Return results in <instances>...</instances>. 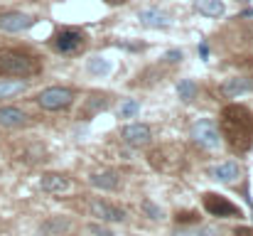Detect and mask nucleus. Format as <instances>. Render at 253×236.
I'll return each instance as SVG.
<instances>
[{"mask_svg": "<svg viewBox=\"0 0 253 236\" xmlns=\"http://www.w3.org/2000/svg\"><path fill=\"white\" fill-rule=\"evenodd\" d=\"M72 219H67V217H52V219H47L42 227H40V234L42 236H64L72 232Z\"/></svg>", "mask_w": 253, "mask_h": 236, "instance_id": "4468645a", "label": "nucleus"}, {"mask_svg": "<svg viewBox=\"0 0 253 236\" xmlns=\"http://www.w3.org/2000/svg\"><path fill=\"white\" fill-rule=\"evenodd\" d=\"M82 45H84V37H82L79 30H62V32H57L54 40H52V47H54L57 52H62V54L79 52Z\"/></svg>", "mask_w": 253, "mask_h": 236, "instance_id": "423d86ee", "label": "nucleus"}, {"mask_svg": "<svg viewBox=\"0 0 253 236\" xmlns=\"http://www.w3.org/2000/svg\"><path fill=\"white\" fill-rule=\"evenodd\" d=\"M140 22L143 25H148V27H168L169 22V15L165 10H158V7H145V10H140Z\"/></svg>", "mask_w": 253, "mask_h": 236, "instance_id": "2eb2a0df", "label": "nucleus"}, {"mask_svg": "<svg viewBox=\"0 0 253 236\" xmlns=\"http://www.w3.org/2000/svg\"><path fill=\"white\" fill-rule=\"evenodd\" d=\"M20 91H25L22 81H0V98H10V96H15Z\"/></svg>", "mask_w": 253, "mask_h": 236, "instance_id": "6ab92c4d", "label": "nucleus"}, {"mask_svg": "<svg viewBox=\"0 0 253 236\" xmlns=\"http://www.w3.org/2000/svg\"><path fill=\"white\" fill-rule=\"evenodd\" d=\"M86 67H88V72H91L93 77H106V74L111 72V62L103 59V57H91Z\"/></svg>", "mask_w": 253, "mask_h": 236, "instance_id": "a211bd4d", "label": "nucleus"}, {"mask_svg": "<svg viewBox=\"0 0 253 236\" xmlns=\"http://www.w3.org/2000/svg\"><path fill=\"white\" fill-rule=\"evenodd\" d=\"M192 136H194V141H197L199 145H204V148H209V150L219 148V143H221L219 128H216V123L209 121V118L197 121V123L192 126Z\"/></svg>", "mask_w": 253, "mask_h": 236, "instance_id": "39448f33", "label": "nucleus"}, {"mask_svg": "<svg viewBox=\"0 0 253 236\" xmlns=\"http://www.w3.org/2000/svg\"><path fill=\"white\" fill-rule=\"evenodd\" d=\"M150 136H153V133H150V128H148L145 123H130V126L123 128V141H126L128 145H133V148L150 143Z\"/></svg>", "mask_w": 253, "mask_h": 236, "instance_id": "1a4fd4ad", "label": "nucleus"}, {"mask_svg": "<svg viewBox=\"0 0 253 236\" xmlns=\"http://www.w3.org/2000/svg\"><path fill=\"white\" fill-rule=\"evenodd\" d=\"M88 232L96 236H116L113 232H108V229H103V227H98V224H88Z\"/></svg>", "mask_w": 253, "mask_h": 236, "instance_id": "b1692460", "label": "nucleus"}, {"mask_svg": "<svg viewBox=\"0 0 253 236\" xmlns=\"http://www.w3.org/2000/svg\"><path fill=\"white\" fill-rule=\"evenodd\" d=\"M143 209H145V214H153V219H160V217H163V212H160L153 202H145V204H143Z\"/></svg>", "mask_w": 253, "mask_h": 236, "instance_id": "5701e85b", "label": "nucleus"}, {"mask_svg": "<svg viewBox=\"0 0 253 236\" xmlns=\"http://www.w3.org/2000/svg\"><path fill=\"white\" fill-rule=\"evenodd\" d=\"M202 204H204V209L211 214V217H241V209L234 204V202H229L226 197H221V194H216V192H207L204 197H202Z\"/></svg>", "mask_w": 253, "mask_h": 236, "instance_id": "20e7f679", "label": "nucleus"}, {"mask_svg": "<svg viewBox=\"0 0 253 236\" xmlns=\"http://www.w3.org/2000/svg\"><path fill=\"white\" fill-rule=\"evenodd\" d=\"M35 25V17L27 12H2L0 15V30L2 32H22Z\"/></svg>", "mask_w": 253, "mask_h": 236, "instance_id": "6e6552de", "label": "nucleus"}, {"mask_svg": "<svg viewBox=\"0 0 253 236\" xmlns=\"http://www.w3.org/2000/svg\"><path fill=\"white\" fill-rule=\"evenodd\" d=\"M138 101H133V98H128V101H123L121 103V108H118V116L121 118H135L138 116Z\"/></svg>", "mask_w": 253, "mask_h": 236, "instance_id": "412c9836", "label": "nucleus"}, {"mask_svg": "<svg viewBox=\"0 0 253 236\" xmlns=\"http://www.w3.org/2000/svg\"><path fill=\"white\" fill-rule=\"evenodd\" d=\"M91 214L98 219V222H113V224H118V222H126V212L121 209V207H116V204H111V202H103V199H93L91 202Z\"/></svg>", "mask_w": 253, "mask_h": 236, "instance_id": "0eeeda50", "label": "nucleus"}, {"mask_svg": "<svg viewBox=\"0 0 253 236\" xmlns=\"http://www.w3.org/2000/svg\"><path fill=\"white\" fill-rule=\"evenodd\" d=\"M211 175H214V180H219V182H236V180L241 177V165H239L236 160H224V162H219V165L211 170Z\"/></svg>", "mask_w": 253, "mask_h": 236, "instance_id": "ddd939ff", "label": "nucleus"}, {"mask_svg": "<svg viewBox=\"0 0 253 236\" xmlns=\"http://www.w3.org/2000/svg\"><path fill=\"white\" fill-rule=\"evenodd\" d=\"M40 185H42L44 192H52V194H64V192L72 189V180L64 177V175H57V172L42 175V182H40Z\"/></svg>", "mask_w": 253, "mask_h": 236, "instance_id": "9b49d317", "label": "nucleus"}, {"mask_svg": "<svg viewBox=\"0 0 253 236\" xmlns=\"http://www.w3.org/2000/svg\"><path fill=\"white\" fill-rule=\"evenodd\" d=\"M236 236H253V229H249V227H241V229H236Z\"/></svg>", "mask_w": 253, "mask_h": 236, "instance_id": "a878e982", "label": "nucleus"}, {"mask_svg": "<svg viewBox=\"0 0 253 236\" xmlns=\"http://www.w3.org/2000/svg\"><path fill=\"white\" fill-rule=\"evenodd\" d=\"M177 94H179L182 101H192V98L197 96V84L187 79V81H182V84L177 86Z\"/></svg>", "mask_w": 253, "mask_h": 236, "instance_id": "aec40b11", "label": "nucleus"}, {"mask_svg": "<svg viewBox=\"0 0 253 236\" xmlns=\"http://www.w3.org/2000/svg\"><path fill=\"white\" fill-rule=\"evenodd\" d=\"M30 118H27V113L22 108H17V106H0V126L2 128H20Z\"/></svg>", "mask_w": 253, "mask_h": 236, "instance_id": "f8f14e48", "label": "nucleus"}, {"mask_svg": "<svg viewBox=\"0 0 253 236\" xmlns=\"http://www.w3.org/2000/svg\"><path fill=\"white\" fill-rule=\"evenodd\" d=\"M221 126L226 133V141L231 143L234 150H249L253 143V113L246 106L231 103L221 113Z\"/></svg>", "mask_w": 253, "mask_h": 236, "instance_id": "f257e3e1", "label": "nucleus"}, {"mask_svg": "<svg viewBox=\"0 0 253 236\" xmlns=\"http://www.w3.org/2000/svg\"><path fill=\"white\" fill-rule=\"evenodd\" d=\"M179 57H182V52H177V49L165 54V59H168V62H179Z\"/></svg>", "mask_w": 253, "mask_h": 236, "instance_id": "393cba45", "label": "nucleus"}, {"mask_svg": "<svg viewBox=\"0 0 253 236\" xmlns=\"http://www.w3.org/2000/svg\"><path fill=\"white\" fill-rule=\"evenodd\" d=\"M194 5H197V10H199L202 15H207V17H221V15L226 12L224 0H194Z\"/></svg>", "mask_w": 253, "mask_h": 236, "instance_id": "f3484780", "label": "nucleus"}, {"mask_svg": "<svg viewBox=\"0 0 253 236\" xmlns=\"http://www.w3.org/2000/svg\"><path fill=\"white\" fill-rule=\"evenodd\" d=\"M40 72V62L25 52L15 49H0V77L25 79Z\"/></svg>", "mask_w": 253, "mask_h": 236, "instance_id": "f03ea898", "label": "nucleus"}, {"mask_svg": "<svg viewBox=\"0 0 253 236\" xmlns=\"http://www.w3.org/2000/svg\"><path fill=\"white\" fill-rule=\"evenodd\" d=\"M88 180H91V185L98 187V189H116V187H118V172H113V170L96 172V175H91Z\"/></svg>", "mask_w": 253, "mask_h": 236, "instance_id": "dca6fc26", "label": "nucleus"}, {"mask_svg": "<svg viewBox=\"0 0 253 236\" xmlns=\"http://www.w3.org/2000/svg\"><path fill=\"white\" fill-rule=\"evenodd\" d=\"M74 101V91L67 86H49L37 94V106L44 111H59Z\"/></svg>", "mask_w": 253, "mask_h": 236, "instance_id": "7ed1b4c3", "label": "nucleus"}, {"mask_svg": "<svg viewBox=\"0 0 253 236\" xmlns=\"http://www.w3.org/2000/svg\"><path fill=\"white\" fill-rule=\"evenodd\" d=\"M253 91V79L251 77H234V79H226L221 84V94L226 98H236L241 94H249Z\"/></svg>", "mask_w": 253, "mask_h": 236, "instance_id": "9d476101", "label": "nucleus"}, {"mask_svg": "<svg viewBox=\"0 0 253 236\" xmlns=\"http://www.w3.org/2000/svg\"><path fill=\"white\" fill-rule=\"evenodd\" d=\"M174 236H216V229H211V227H192V229H179Z\"/></svg>", "mask_w": 253, "mask_h": 236, "instance_id": "4be33fe9", "label": "nucleus"}]
</instances>
